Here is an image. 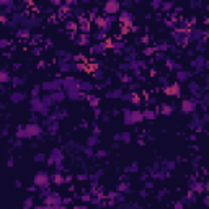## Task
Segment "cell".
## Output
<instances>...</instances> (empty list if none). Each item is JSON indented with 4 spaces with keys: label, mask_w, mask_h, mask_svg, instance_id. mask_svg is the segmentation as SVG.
<instances>
[{
    "label": "cell",
    "mask_w": 209,
    "mask_h": 209,
    "mask_svg": "<svg viewBox=\"0 0 209 209\" xmlns=\"http://www.w3.org/2000/svg\"><path fill=\"white\" fill-rule=\"evenodd\" d=\"M105 51H106V44L105 43H98L92 46V54H103Z\"/></svg>",
    "instance_id": "30bf717a"
},
{
    "label": "cell",
    "mask_w": 209,
    "mask_h": 209,
    "mask_svg": "<svg viewBox=\"0 0 209 209\" xmlns=\"http://www.w3.org/2000/svg\"><path fill=\"white\" fill-rule=\"evenodd\" d=\"M38 93H39V87H34V88H33V96H38Z\"/></svg>",
    "instance_id": "836d02e7"
},
{
    "label": "cell",
    "mask_w": 209,
    "mask_h": 209,
    "mask_svg": "<svg viewBox=\"0 0 209 209\" xmlns=\"http://www.w3.org/2000/svg\"><path fill=\"white\" fill-rule=\"evenodd\" d=\"M93 77H96V79H102L103 77V74L100 70H96V72H93Z\"/></svg>",
    "instance_id": "d6a6232c"
},
{
    "label": "cell",
    "mask_w": 209,
    "mask_h": 209,
    "mask_svg": "<svg viewBox=\"0 0 209 209\" xmlns=\"http://www.w3.org/2000/svg\"><path fill=\"white\" fill-rule=\"evenodd\" d=\"M204 203H206L208 206H209V196H206V199H204Z\"/></svg>",
    "instance_id": "ab89813d"
},
{
    "label": "cell",
    "mask_w": 209,
    "mask_h": 209,
    "mask_svg": "<svg viewBox=\"0 0 209 209\" xmlns=\"http://www.w3.org/2000/svg\"><path fill=\"white\" fill-rule=\"evenodd\" d=\"M134 2H139V0H134Z\"/></svg>",
    "instance_id": "f6af8a7d"
},
{
    "label": "cell",
    "mask_w": 209,
    "mask_h": 209,
    "mask_svg": "<svg viewBox=\"0 0 209 209\" xmlns=\"http://www.w3.org/2000/svg\"><path fill=\"white\" fill-rule=\"evenodd\" d=\"M142 114H144L145 119H154V118H155V111H152V110H145Z\"/></svg>",
    "instance_id": "ffe728a7"
},
{
    "label": "cell",
    "mask_w": 209,
    "mask_h": 209,
    "mask_svg": "<svg viewBox=\"0 0 209 209\" xmlns=\"http://www.w3.org/2000/svg\"><path fill=\"white\" fill-rule=\"evenodd\" d=\"M119 7L121 3L118 2V0H108L106 3H105V15H114V13L119 12Z\"/></svg>",
    "instance_id": "277c9868"
},
{
    "label": "cell",
    "mask_w": 209,
    "mask_h": 209,
    "mask_svg": "<svg viewBox=\"0 0 209 209\" xmlns=\"http://www.w3.org/2000/svg\"><path fill=\"white\" fill-rule=\"evenodd\" d=\"M41 126L39 124H34V123H30L26 126H20L18 131H16V136L18 137H34V136L41 134Z\"/></svg>",
    "instance_id": "6da1fadb"
},
{
    "label": "cell",
    "mask_w": 209,
    "mask_h": 209,
    "mask_svg": "<svg viewBox=\"0 0 209 209\" xmlns=\"http://www.w3.org/2000/svg\"><path fill=\"white\" fill-rule=\"evenodd\" d=\"M12 83H13V85H21L23 80H21V79H18V77H13V79H12Z\"/></svg>",
    "instance_id": "f1b7e54d"
},
{
    "label": "cell",
    "mask_w": 209,
    "mask_h": 209,
    "mask_svg": "<svg viewBox=\"0 0 209 209\" xmlns=\"http://www.w3.org/2000/svg\"><path fill=\"white\" fill-rule=\"evenodd\" d=\"M52 182H54L56 185H62V183H64V178H62L61 173H56V175L52 176Z\"/></svg>",
    "instance_id": "44dd1931"
},
{
    "label": "cell",
    "mask_w": 209,
    "mask_h": 209,
    "mask_svg": "<svg viewBox=\"0 0 209 209\" xmlns=\"http://www.w3.org/2000/svg\"><path fill=\"white\" fill-rule=\"evenodd\" d=\"M65 26H67V30H75V28H77V25H75V23H72V21H69Z\"/></svg>",
    "instance_id": "f546056e"
},
{
    "label": "cell",
    "mask_w": 209,
    "mask_h": 209,
    "mask_svg": "<svg viewBox=\"0 0 209 209\" xmlns=\"http://www.w3.org/2000/svg\"><path fill=\"white\" fill-rule=\"evenodd\" d=\"M190 77H191V72H188V70H178L176 72V79H178V82H186Z\"/></svg>",
    "instance_id": "7c38bea8"
},
{
    "label": "cell",
    "mask_w": 209,
    "mask_h": 209,
    "mask_svg": "<svg viewBox=\"0 0 209 209\" xmlns=\"http://www.w3.org/2000/svg\"><path fill=\"white\" fill-rule=\"evenodd\" d=\"M2 7H13V0H0Z\"/></svg>",
    "instance_id": "4316f807"
},
{
    "label": "cell",
    "mask_w": 209,
    "mask_h": 209,
    "mask_svg": "<svg viewBox=\"0 0 209 209\" xmlns=\"http://www.w3.org/2000/svg\"><path fill=\"white\" fill-rule=\"evenodd\" d=\"M79 87H80V90H82V92H92V88H93L90 82H80Z\"/></svg>",
    "instance_id": "e0dca14e"
},
{
    "label": "cell",
    "mask_w": 209,
    "mask_h": 209,
    "mask_svg": "<svg viewBox=\"0 0 209 209\" xmlns=\"http://www.w3.org/2000/svg\"><path fill=\"white\" fill-rule=\"evenodd\" d=\"M96 142H98V137H96V134L92 136V137H88V145H90V147H92V145H95Z\"/></svg>",
    "instance_id": "d4e9b609"
},
{
    "label": "cell",
    "mask_w": 209,
    "mask_h": 209,
    "mask_svg": "<svg viewBox=\"0 0 209 209\" xmlns=\"http://www.w3.org/2000/svg\"><path fill=\"white\" fill-rule=\"evenodd\" d=\"M90 41H88V33H83V34H80V38L77 39V44H80V46H87Z\"/></svg>",
    "instance_id": "9a60e30c"
},
{
    "label": "cell",
    "mask_w": 209,
    "mask_h": 209,
    "mask_svg": "<svg viewBox=\"0 0 209 209\" xmlns=\"http://www.w3.org/2000/svg\"><path fill=\"white\" fill-rule=\"evenodd\" d=\"M203 64H206V61H204V57H203V56H199L198 59H194V61L191 62V65H193V67L196 69V72H199L201 69H203Z\"/></svg>",
    "instance_id": "8fae6325"
},
{
    "label": "cell",
    "mask_w": 209,
    "mask_h": 209,
    "mask_svg": "<svg viewBox=\"0 0 209 209\" xmlns=\"http://www.w3.org/2000/svg\"><path fill=\"white\" fill-rule=\"evenodd\" d=\"M160 111H162V114H170L173 111V106H170V105L163 103L162 106H160Z\"/></svg>",
    "instance_id": "ac0fdd59"
},
{
    "label": "cell",
    "mask_w": 209,
    "mask_h": 209,
    "mask_svg": "<svg viewBox=\"0 0 209 209\" xmlns=\"http://www.w3.org/2000/svg\"><path fill=\"white\" fill-rule=\"evenodd\" d=\"M119 141L129 142V141H131V134H129V132H123V134H119Z\"/></svg>",
    "instance_id": "603a6c76"
},
{
    "label": "cell",
    "mask_w": 209,
    "mask_h": 209,
    "mask_svg": "<svg viewBox=\"0 0 209 209\" xmlns=\"http://www.w3.org/2000/svg\"><path fill=\"white\" fill-rule=\"evenodd\" d=\"M144 119V114L141 111H136V110H126L124 111V123L126 124H137Z\"/></svg>",
    "instance_id": "7a4b0ae2"
},
{
    "label": "cell",
    "mask_w": 209,
    "mask_h": 209,
    "mask_svg": "<svg viewBox=\"0 0 209 209\" xmlns=\"http://www.w3.org/2000/svg\"><path fill=\"white\" fill-rule=\"evenodd\" d=\"M26 206H31V199H28V201H25V208Z\"/></svg>",
    "instance_id": "f35d334b"
},
{
    "label": "cell",
    "mask_w": 209,
    "mask_h": 209,
    "mask_svg": "<svg viewBox=\"0 0 209 209\" xmlns=\"http://www.w3.org/2000/svg\"><path fill=\"white\" fill-rule=\"evenodd\" d=\"M106 98H123V90H113V92H108Z\"/></svg>",
    "instance_id": "5bb4252c"
},
{
    "label": "cell",
    "mask_w": 209,
    "mask_h": 209,
    "mask_svg": "<svg viewBox=\"0 0 209 209\" xmlns=\"http://www.w3.org/2000/svg\"><path fill=\"white\" fill-rule=\"evenodd\" d=\"M82 2H90V0H82Z\"/></svg>",
    "instance_id": "b9f144b4"
},
{
    "label": "cell",
    "mask_w": 209,
    "mask_h": 209,
    "mask_svg": "<svg viewBox=\"0 0 209 209\" xmlns=\"http://www.w3.org/2000/svg\"><path fill=\"white\" fill-rule=\"evenodd\" d=\"M172 5H173V3H172V2H170V3H168V2H167V3H165V5H163V8H165V10H168V8H172Z\"/></svg>",
    "instance_id": "e575fe53"
},
{
    "label": "cell",
    "mask_w": 209,
    "mask_h": 209,
    "mask_svg": "<svg viewBox=\"0 0 209 209\" xmlns=\"http://www.w3.org/2000/svg\"><path fill=\"white\" fill-rule=\"evenodd\" d=\"M190 90H191V93L193 95H196V93H199V85H198L196 82H190Z\"/></svg>",
    "instance_id": "d6986e66"
},
{
    "label": "cell",
    "mask_w": 209,
    "mask_h": 209,
    "mask_svg": "<svg viewBox=\"0 0 209 209\" xmlns=\"http://www.w3.org/2000/svg\"><path fill=\"white\" fill-rule=\"evenodd\" d=\"M208 188H209V182H208Z\"/></svg>",
    "instance_id": "ee69618b"
},
{
    "label": "cell",
    "mask_w": 209,
    "mask_h": 209,
    "mask_svg": "<svg viewBox=\"0 0 209 209\" xmlns=\"http://www.w3.org/2000/svg\"><path fill=\"white\" fill-rule=\"evenodd\" d=\"M88 100H90V103H92V106H96V105H98V98H96V96H92V95H90Z\"/></svg>",
    "instance_id": "83f0119b"
},
{
    "label": "cell",
    "mask_w": 209,
    "mask_h": 209,
    "mask_svg": "<svg viewBox=\"0 0 209 209\" xmlns=\"http://www.w3.org/2000/svg\"><path fill=\"white\" fill-rule=\"evenodd\" d=\"M34 160H36V162H44L46 159H44V154H39V155H36V159H34Z\"/></svg>",
    "instance_id": "4dcf8cb0"
},
{
    "label": "cell",
    "mask_w": 209,
    "mask_h": 209,
    "mask_svg": "<svg viewBox=\"0 0 209 209\" xmlns=\"http://www.w3.org/2000/svg\"><path fill=\"white\" fill-rule=\"evenodd\" d=\"M10 80H12V79H10V74L5 70V69H3V70L0 72V82H2V83H7V82H10Z\"/></svg>",
    "instance_id": "2e32d148"
},
{
    "label": "cell",
    "mask_w": 209,
    "mask_h": 209,
    "mask_svg": "<svg viewBox=\"0 0 209 209\" xmlns=\"http://www.w3.org/2000/svg\"><path fill=\"white\" fill-rule=\"evenodd\" d=\"M201 5V0H191V7H193V8H194V7H199Z\"/></svg>",
    "instance_id": "1f68e13d"
},
{
    "label": "cell",
    "mask_w": 209,
    "mask_h": 209,
    "mask_svg": "<svg viewBox=\"0 0 209 209\" xmlns=\"http://www.w3.org/2000/svg\"><path fill=\"white\" fill-rule=\"evenodd\" d=\"M0 46H2V47H7V46H8V41H5V39H3L2 43H0Z\"/></svg>",
    "instance_id": "d590c367"
},
{
    "label": "cell",
    "mask_w": 209,
    "mask_h": 209,
    "mask_svg": "<svg viewBox=\"0 0 209 209\" xmlns=\"http://www.w3.org/2000/svg\"><path fill=\"white\" fill-rule=\"evenodd\" d=\"M51 182V178H49V175H47L46 172H39V173H36V176H34V185H36L38 188H46L47 185H49Z\"/></svg>",
    "instance_id": "3957f363"
},
{
    "label": "cell",
    "mask_w": 209,
    "mask_h": 209,
    "mask_svg": "<svg viewBox=\"0 0 209 209\" xmlns=\"http://www.w3.org/2000/svg\"><path fill=\"white\" fill-rule=\"evenodd\" d=\"M23 98H25V95H23V93H20V92H13L12 95H10V100H12L13 103H18V102H21Z\"/></svg>",
    "instance_id": "4fadbf2b"
},
{
    "label": "cell",
    "mask_w": 209,
    "mask_h": 209,
    "mask_svg": "<svg viewBox=\"0 0 209 209\" xmlns=\"http://www.w3.org/2000/svg\"><path fill=\"white\" fill-rule=\"evenodd\" d=\"M173 38H175L176 44H180V46H186L188 39H190V36H188L186 33H183V31H175V33H173Z\"/></svg>",
    "instance_id": "ba28073f"
},
{
    "label": "cell",
    "mask_w": 209,
    "mask_h": 209,
    "mask_svg": "<svg viewBox=\"0 0 209 209\" xmlns=\"http://www.w3.org/2000/svg\"><path fill=\"white\" fill-rule=\"evenodd\" d=\"M196 106H198V102L196 100H183L182 103V111L186 114L193 113V111H196Z\"/></svg>",
    "instance_id": "8992f818"
},
{
    "label": "cell",
    "mask_w": 209,
    "mask_h": 209,
    "mask_svg": "<svg viewBox=\"0 0 209 209\" xmlns=\"http://www.w3.org/2000/svg\"><path fill=\"white\" fill-rule=\"evenodd\" d=\"M105 33H106V31H105V30H100V31H98V33H96V34H93V38H95V39H98V41H102L103 38H105Z\"/></svg>",
    "instance_id": "cb8c5ba5"
},
{
    "label": "cell",
    "mask_w": 209,
    "mask_h": 209,
    "mask_svg": "<svg viewBox=\"0 0 209 209\" xmlns=\"http://www.w3.org/2000/svg\"><path fill=\"white\" fill-rule=\"evenodd\" d=\"M77 2H79V0H69V2H67V5H70V3L74 5V3H77Z\"/></svg>",
    "instance_id": "74e56055"
},
{
    "label": "cell",
    "mask_w": 209,
    "mask_h": 209,
    "mask_svg": "<svg viewBox=\"0 0 209 209\" xmlns=\"http://www.w3.org/2000/svg\"><path fill=\"white\" fill-rule=\"evenodd\" d=\"M61 85H62V80H52V82H44L43 83V88L46 90V92H57L59 88H61Z\"/></svg>",
    "instance_id": "52a82bcc"
},
{
    "label": "cell",
    "mask_w": 209,
    "mask_h": 209,
    "mask_svg": "<svg viewBox=\"0 0 209 209\" xmlns=\"http://www.w3.org/2000/svg\"><path fill=\"white\" fill-rule=\"evenodd\" d=\"M52 5L59 7V5H61V0H52Z\"/></svg>",
    "instance_id": "8d00e7d4"
},
{
    "label": "cell",
    "mask_w": 209,
    "mask_h": 209,
    "mask_svg": "<svg viewBox=\"0 0 209 209\" xmlns=\"http://www.w3.org/2000/svg\"><path fill=\"white\" fill-rule=\"evenodd\" d=\"M208 12H209V5H208Z\"/></svg>",
    "instance_id": "7bdbcfd3"
},
{
    "label": "cell",
    "mask_w": 209,
    "mask_h": 209,
    "mask_svg": "<svg viewBox=\"0 0 209 209\" xmlns=\"http://www.w3.org/2000/svg\"><path fill=\"white\" fill-rule=\"evenodd\" d=\"M119 23H121V26H127V28H131L132 26V21H134V16L131 15L127 10H124V12H121L119 13Z\"/></svg>",
    "instance_id": "5b68a950"
},
{
    "label": "cell",
    "mask_w": 209,
    "mask_h": 209,
    "mask_svg": "<svg viewBox=\"0 0 209 209\" xmlns=\"http://www.w3.org/2000/svg\"><path fill=\"white\" fill-rule=\"evenodd\" d=\"M28 34H30V31H28V28H21V30H18V33H16V36H18V38H28Z\"/></svg>",
    "instance_id": "7402d4cb"
},
{
    "label": "cell",
    "mask_w": 209,
    "mask_h": 209,
    "mask_svg": "<svg viewBox=\"0 0 209 209\" xmlns=\"http://www.w3.org/2000/svg\"><path fill=\"white\" fill-rule=\"evenodd\" d=\"M165 93L170 96H178L180 95V83H172V85L165 87Z\"/></svg>",
    "instance_id": "9c48e42d"
},
{
    "label": "cell",
    "mask_w": 209,
    "mask_h": 209,
    "mask_svg": "<svg viewBox=\"0 0 209 209\" xmlns=\"http://www.w3.org/2000/svg\"><path fill=\"white\" fill-rule=\"evenodd\" d=\"M57 127H59V123L54 119V123L49 124V131H51V132H56V131H57Z\"/></svg>",
    "instance_id": "484cf974"
},
{
    "label": "cell",
    "mask_w": 209,
    "mask_h": 209,
    "mask_svg": "<svg viewBox=\"0 0 209 209\" xmlns=\"http://www.w3.org/2000/svg\"><path fill=\"white\" fill-rule=\"evenodd\" d=\"M208 88H209V75H208Z\"/></svg>",
    "instance_id": "60d3db41"
}]
</instances>
